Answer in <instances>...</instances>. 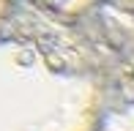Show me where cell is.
Segmentation results:
<instances>
[{"mask_svg":"<svg viewBox=\"0 0 134 131\" xmlns=\"http://www.w3.org/2000/svg\"><path fill=\"white\" fill-rule=\"evenodd\" d=\"M101 98L96 60L63 16L0 3V131H96Z\"/></svg>","mask_w":134,"mask_h":131,"instance_id":"6da1fadb","label":"cell"},{"mask_svg":"<svg viewBox=\"0 0 134 131\" xmlns=\"http://www.w3.org/2000/svg\"><path fill=\"white\" fill-rule=\"evenodd\" d=\"M30 3H36V5H41V8L52 11V14L63 16V14H74V11L85 8L88 0H30Z\"/></svg>","mask_w":134,"mask_h":131,"instance_id":"7a4b0ae2","label":"cell"},{"mask_svg":"<svg viewBox=\"0 0 134 131\" xmlns=\"http://www.w3.org/2000/svg\"><path fill=\"white\" fill-rule=\"evenodd\" d=\"M0 3H3V0H0Z\"/></svg>","mask_w":134,"mask_h":131,"instance_id":"3957f363","label":"cell"}]
</instances>
